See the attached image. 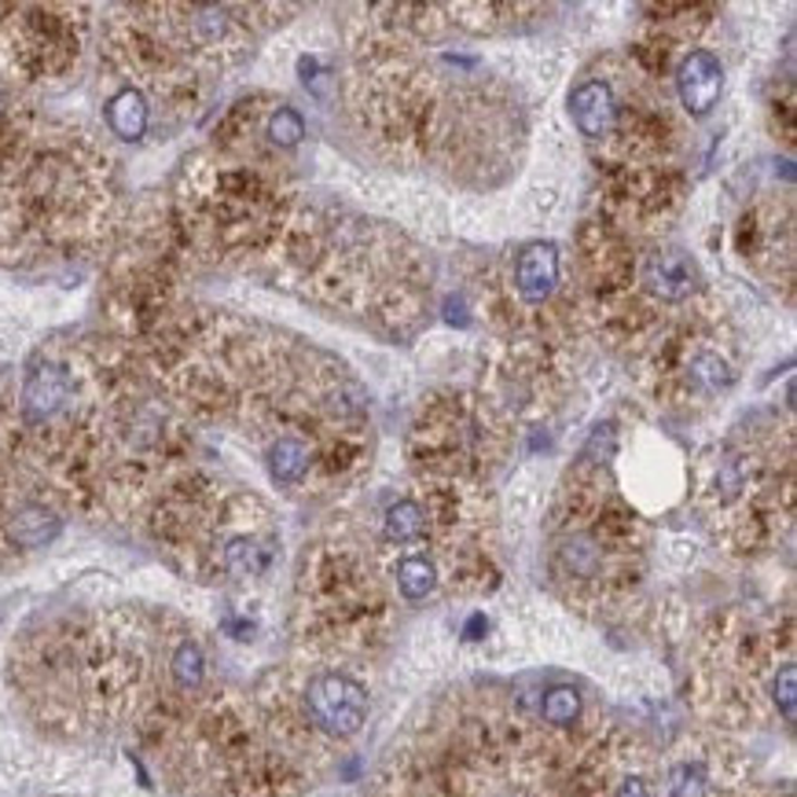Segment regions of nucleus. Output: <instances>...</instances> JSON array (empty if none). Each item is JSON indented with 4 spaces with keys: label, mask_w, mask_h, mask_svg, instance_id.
Wrapping results in <instances>:
<instances>
[{
    "label": "nucleus",
    "mask_w": 797,
    "mask_h": 797,
    "mask_svg": "<svg viewBox=\"0 0 797 797\" xmlns=\"http://www.w3.org/2000/svg\"><path fill=\"white\" fill-rule=\"evenodd\" d=\"M639 390L669 412H706L738 386L746 364L743 335L713 290L676 309L628 349Z\"/></svg>",
    "instance_id": "20e7f679"
},
{
    "label": "nucleus",
    "mask_w": 797,
    "mask_h": 797,
    "mask_svg": "<svg viewBox=\"0 0 797 797\" xmlns=\"http://www.w3.org/2000/svg\"><path fill=\"white\" fill-rule=\"evenodd\" d=\"M103 122H107V129L119 136V140L140 144L151 129L148 92L136 89V85H122V89L103 103Z\"/></svg>",
    "instance_id": "2eb2a0df"
},
{
    "label": "nucleus",
    "mask_w": 797,
    "mask_h": 797,
    "mask_svg": "<svg viewBox=\"0 0 797 797\" xmlns=\"http://www.w3.org/2000/svg\"><path fill=\"white\" fill-rule=\"evenodd\" d=\"M794 698H797V673H794V662H783L775 669L772 676V702L780 709L783 724H794L797 709H794Z\"/></svg>",
    "instance_id": "4be33fe9"
},
{
    "label": "nucleus",
    "mask_w": 797,
    "mask_h": 797,
    "mask_svg": "<svg viewBox=\"0 0 797 797\" xmlns=\"http://www.w3.org/2000/svg\"><path fill=\"white\" fill-rule=\"evenodd\" d=\"M614 797H650V783L644 775H625V780L618 783Z\"/></svg>",
    "instance_id": "5701e85b"
},
{
    "label": "nucleus",
    "mask_w": 797,
    "mask_h": 797,
    "mask_svg": "<svg viewBox=\"0 0 797 797\" xmlns=\"http://www.w3.org/2000/svg\"><path fill=\"white\" fill-rule=\"evenodd\" d=\"M570 122L599 173L684 166L687 119L665 82H655L625 52H602L570 89Z\"/></svg>",
    "instance_id": "7ed1b4c3"
},
{
    "label": "nucleus",
    "mask_w": 797,
    "mask_h": 797,
    "mask_svg": "<svg viewBox=\"0 0 797 797\" xmlns=\"http://www.w3.org/2000/svg\"><path fill=\"white\" fill-rule=\"evenodd\" d=\"M717 4H644L639 8V30L625 48V55L647 77L665 82L676 60L702 41V34L717 23Z\"/></svg>",
    "instance_id": "9d476101"
},
{
    "label": "nucleus",
    "mask_w": 797,
    "mask_h": 797,
    "mask_svg": "<svg viewBox=\"0 0 797 797\" xmlns=\"http://www.w3.org/2000/svg\"><path fill=\"white\" fill-rule=\"evenodd\" d=\"M698 489L717 514L764 522L790 514L794 503V431L790 420L738 423L698 463Z\"/></svg>",
    "instance_id": "423d86ee"
},
{
    "label": "nucleus",
    "mask_w": 797,
    "mask_h": 797,
    "mask_svg": "<svg viewBox=\"0 0 797 797\" xmlns=\"http://www.w3.org/2000/svg\"><path fill=\"white\" fill-rule=\"evenodd\" d=\"M768 125H772L775 140H783L786 148L794 144V82L786 77L783 85H775L772 100H768Z\"/></svg>",
    "instance_id": "412c9836"
},
{
    "label": "nucleus",
    "mask_w": 797,
    "mask_h": 797,
    "mask_svg": "<svg viewBox=\"0 0 797 797\" xmlns=\"http://www.w3.org/2000/svg\"><path fill=\"white\" fill-rule=\"evenodd\" d=\"M170 673H173V684H177L180 692H199L202 680H207V655H202V647L196 644V639H184V644L173 650Z\"/></svg>",
    "instance_id": "a211bd4d"
},
{
    "label": "nucleus",
    "mask_w": 797,
    "mask_h": 797,
    "mask_svg": "<svg viewBox=\"0 0 797 797\" xmlns=\"http://www.w3.org/2000/svg\"><path fill=\"white\" fill-rule=\"evenodd\" d=\"M669 797H709V764L702 757H684L669 768Z\"/></svg>",
    "instance_id": "6ab92c4d"
},
{
    "label": "nucleus",
    "mask_w": 797,
    "mask_h": 797,
    "mask_svg": "<svg viewBox=\"0 0 797 797\" xmlns=\"http://www.w3.org/2000/svg\"><path fill=\"white\" fill-rule=\"evenodd\" d=\"M732 250L746 269L794 306V199L761 196L735 217Z\"/></svg>",
    "instance_id": "6e6552de"
},
{
    "label": "nucleus",
    "mask_w": 797,
    "mask_h": 797,
    "mask_svg": "<svg viewBox=\"0 0 797 797\" xmlns=\"http://www.w3.org/2000/svg\"><path fill=\"white\" fill-rule=\"evenodd\" d=\"M63 533V519L55 508H48L45 500H23L8 511L4 519V537L18 551H37L48 548Z\"/></svg>",
    "instance_id": "ddd939ff"
},
{
    "label": "nucleus",
    "mask_w": 797,
    "mask_h": 797,
    "mask_svg": "<svg viewBox=\"0 0 797 797\" xmlns=\"http://www.w3.org/2000/svg\"><path fill=\"white\" fill-rule=\"evenodd\" d=\"M514 445V426L474 390H437L423 397L408 426V466L415 482H460L485 485L503 466Z\"/></svg>",
    "instance_id": "39448f33"
},
{
    "label": "nucleus",
    "mask_w": 797,
    "mask_h": 797,
    "mask_svg": "<svg viewBox=\"0 0 797 797\" xmlns=\"http://www.w3.org/2000/svg\"><path fill=\"white\" fill-rule=\"evenodd\" d=\"M673 92H676V111L684 119H706L713 114V107L724 96V63L713 48H692L684 52L673 66Z\"/></svg>",
    "instance_id": "f8f14e48"
},
{
    "label": "nucleus",
    "mask_w": 797,
    "mask_h": 797,
    "mask_svg": "<svg viewBox=\"0 0 797 797\" xmlns=\"http://www.w3.org/2000/svg\"><path fill=\"white\" fill-rule=\"evenodd\" d=\"M540 717L551 727H570L581 717V692L573 684H556L548 687L540 698Z\"/></svg>",
    "instance_id": "aec40b11"
},
{
    "label": "nucleus",
    "mask_w": 797,
    "mask_h": 797,
    "mask_svg": "<svg viewBox=\"0 0 797 797\" xmlns=\"http://www.w3.org/2000/svg\"><path fill=\"white\" fill-rule=\"evenodd\" d=\"M383 540L390 548L401 551H415L423 540H431V519H426V508L420 500V493H404L397 497L383 514Z\"/></svg>",
    "instance_id": "4468645a"
},
{
    "label": "nucleus",
    "mask_w": 797,
    "mask_h": 797,
    "mask_svg": "<svg viewBox=\"0 0 797 797\" xmlns=\"http://www.w3.org/2000/svg\"><path fill=\"white\" fill-rule=\"evenodd\" d=\"M478 390L511 426L544 420L570 390V353L533 338H497Z\"/></svg>",
    "instance_id": "0eeeda50"
},
{
    "label": "nucleus",
    "mask_w": 797,
    "mask_h": 797,
    "mask_svg": "<svg viewBox=\"0 0 797 797\" xmlns=\"http://www.w3.org/2000/svg\"><path fill=\"white\" fill-rule=\"evenodd\" d=\"M349 23L346 114L368 154L466 191L508 184L526 154V107L456 37L445 4H368Z\"/></svg>",
    "instance_id": "f257e3e1"
},
{
    "label": "nucleus",
    "mask_w": 797,
    "mask_h": 797,
    "mask_svg": "<svg viewBox=\"0 0 797 797\" xmlns=\"http://www.w3.org/2000/svg\"><path fill=\"white\" fill-rule=\"evenodd\" d=\"M265 265L276 287L386 343H412L431 324L434 261L390 221L298 196Z\"/></svg>",
    "instance_id": "f03ea898"
},
{
    "label": "nucleus",
    "mask_w": 797,
    "mask_h": 797,
    "mask_svg": "<svg viewBox=\"0 0 797 797\" xmlns=\"http://www.w3.org/2000/svg\"><path fill=\"white\" fill-rule=\"evenodd\" d=\"M0 23L8 30L12 60L34 77H55L71 71V63L82 52V8L60 4H18L0 8Z\"/></svg>",
    "instance_id": "1a4fd4ad"
},
{
    "label": "nucleus",
    "mask_w": 797,
    "mask_h": 797,
    "mask_svg": "<svg viewBox=\"0 0 797 797\" xmlns=\"http://www.w3.org/2000/svg\"><path fill=\"white\" fill-rule=\"evenodd\" d=\"M221 566L236 581H258L272 566V540L261 533H232L221 544Z\"/></svg>",
    "instance_id": "dca6fc26"
},
{
    "label": "nucleus",
    "mask_w": 797,
    "mask_h": 797,
    "mask_svg": "<svg viewBox=\"0 0 797 797\" xmlns=\"http://www.w3.org/2000/svg\"><path fill=\"white\" fill-rule=\"evenodd\" d=\"M301 709H306L309 724L327 738H353L364 732L368 713H372V698L361 680L349 673H316L309 676L306 692H301Z\"/></svg>",
    "instance_id": "9b49d317"
},
{
    "label": "nucleus",
    "mask_w": 797,
    "mask_h": 797,
    "mask_svg": "<svg viewBox=\"0 0 797 797\" xmlns=\"http://www.w3.org/2000/svg\"><path fill=\"white\" fill-rule=\"evenodd\" d=\"M394 581L404 602H423L441 585V570H437L434 556H426V551H404L394 562Z\"/></svg>",
    "instance_id": "f3484780"
}]
</instances>
